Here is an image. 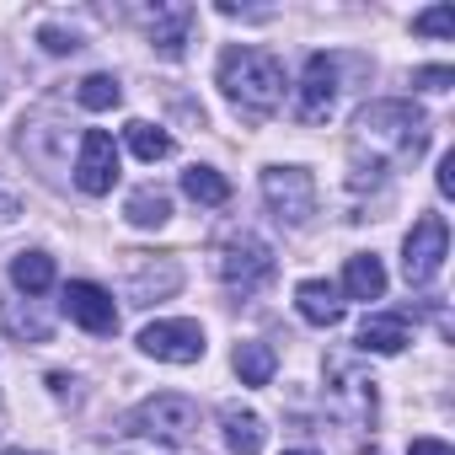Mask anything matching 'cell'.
Listing matches in <instances>:
<instances>
[{"mask_svg":"<svg viewBox=\"0 0 455 455\" xmlns=\"http://www.w3.org/2000/svg\"><path fill=\"white\" fill-rule=\"evenodd\" d=\"M407 343H412L407 316H364V327H359V348L364 354H402Z\"/></svg>","mask_w":455,"mask_h":455,"instance_id":"obj_16","label":"cell"},{"mask_svg":"<svg viewBox=\"0 0 455 455\" xmlns=\"http://www.w3.org/2000/svg\"><path fill=\"white\" fill-rule=\"evenodd\" d=\"M177 284H182V268H177V263H172L161 279H156L145 263H134V274H129V300H134V306H150L156 295H172Z\"/></svg>","mask_w":455,"mask_h":455,"instance_id":"obj_21","label":"cell"},{"mask_svg":"<svg viewBox=\"0 0 455 455\" xmlns=\"http://www.w3.org/2000/svg\"><path fill=\"white\" fill-rule=\"evenodd\" d=\"M182 193H188L193 204H209V209H220L225 198H231V182H225L214 166H188V172H182Z\"/></svg>","mask_w":455,"mask_h":455,"instance_id":"obj_19","label":"cell"},{"mask_svg":"<svg viewBox=\"0 0 455 455\" xmlns=\"http://www.w3.org/2000/svg\"><path fill=\"white\" fill-rule=\"evenodd\" d=\"M65 316H70L76 327L97 332V338L118 332V306H113V295H108L102 284H92V279H70V284H65Z\"/></svg>","mask_w":455,"mask_h":455,"instance_id":"obj_10","label":"cell"},{"mask_svg":"<svg viewBox=\"0 0 455 455\" xmlns=\"http://www.w3.org/2000/svg\"><path fill=\"white\" fill-rule=\"evenodd\" d=\"M343 295H348V300H380V295H386V268H380L375 252L348 258V268H343Z\"/></svg>","mask_w":455,"mask_h":455,"instance_id":"obj_15","label":"cell"},{"mask_svg":"<svg viewBox=\"0 0 455 455\" xmlns=\"http://www.w3.org/2000/svg\"><path fill=\"white\" fill-rule=\"evenodd\" d=\"M113 182H118V145L108 129H86L81 150H76V188L102 198V193H113Z\"/></svg>","mask_w":455,"mask_h":455,"instance_id":"obj_9","label":"cell"},{"mask_svg":"<svg viewBox=\"0 0 455 455\" xmlns=\"http://www.w3.org/2000/svg\"><path fill=\"white\" fill-rule=\"evenodd\" d=\"M140 354L161 359V364H198L204 359V327L188 322V316H172V322H150L140 332Z\"/></svg>","mask_w":455,"mask_h":455,"instance_id":"obj_7","label":"cell"},{"mask_svg":"<svg viewBox=\"0 0 455 455\" xmlns=\"http://www.w3.org/2000/svg\"><path fill=\"white\" fill-rule=\"evenodd\" d=\"M295 306H300V316H306L311 327H338V322H343V300H338V290H332L327 279H306V284L295 290Z\"/></svg>","mask_w":455,"mask_h":455,"instance_id":"obj_14","label":"cell"},{"mask_svg":"<svg viewBox=\"0 0 455 455\" xmlns=\"http://www.w3.org/2000/svg\"><path fill=\"white\" fill-rule=\"evenodd\" d=\"M12 284H17L22 295L54 290V258H49V252H17V258H12Z\"/></svg>","mask_w":455,"mask_h":455,"instance_id":"obj_18","label":"cell"},{"mask_svg":"<svg viewBox=\"0 0 455 455\" xmlns=\"http://www.w3.org/2000/svg\"><path fill=\"white\" fill-rule=\"evenodd\" d=\"M6 455H28V450H6Z\"/></svg>","mask_w":455,"mask_h":455,"instance_id":"obj_31","label":"cell"},{"mask_svg":"<svg viewBox=\"0 0 455 455\" xmlns=\"http://www.w3.org/2000/svg\"><path fill=\"white\" fill-rule=\"evenodd\" d=\"M327 380H338V386H332V402L348 407V423H354V428H370V423H375V380H364L348 359H332V364H327Z\"/></svg>","mask_w":455,"mask_h":455,"instance_id":"obj_11","label":"cell"},{"mask_svg":"<svg viewBox=\"0 0 455 455\" xmlns=\"http://www.w3.org/2000/svg\"><path fill=\"white\" fill-rule=\"evenodd\" d=\"M124 140H129V150H134L140 161H166V156H172V134L156 129V124H145V118H134V124L124 129Z\"/></svg>","mask_w":455,"mask_h":455,"instance_id":"obj_22","label":"cell"},{"mask_svg":"<svg viewBox=\"0 0 455 455\" xmlns=\"http://www.w3.org/2000/svg\"><path fill=\"white\" fill-rule=\"evenodd\" d=\"M263 198H268L279 225L300 231V225L316 214V177L306 166H268L263 172Z\"/></svg>","mask_w":455,"mask_h":455,"instance_id":"obj_5","label":"cell"},{"mask_svg":"<svg viewBox=\"0 0 455 455\" xmlns=\"http://www.w3.org/2000/svg\"><path fill=\"white\" fill-rule=\"evenodd\" d=\"M38 38H44L49 54H76V49H81V38H76V33H60V28H44Z\"/></svg>","mask_w":455,"mask_h":455,"instance_id":"obj_27","label":"cell"},{"mask_svg":"<svg viewBox=\"0 0 455 455\" xmlns=\"http://www.w3.org/2000/svg\"><path fill=\"white\" fill-rule=\"evenodd\" d=\"M412 86H423V92H450V86H455V70H450V65H428V70L412 76Z\"/></svg>","mask_w":455,"mask_h":455,"instance_id":"obj_25","label":"cell"},{"mask_svg":"<svg viewBox=\"0 0 455 455\" xmlns=\"http://www.w3.org/2000/svg\"><path fill=\"white\" fill-rule=\"evenodd\" d=\"M274 370H279V359H274L268 343H236V375H242V386H268Z\"/></svg>","mask_w":455,"mask_h":455,"instance_id":"obj_20","label":"cell"},{"mask_svg":"<svg viewBox=\"0 0 455 455\" xmlns=\"http://www.w3.org/2000/svg\"><path fill=\"white\" fill-rule=\"evenodd\" d=\"M412 33H423V38H450V33H455V6L418 12V17H412Z\"/></svg>","mask_w":455,"mask_h":455,"instance_id":"obj_24","label":"cell"},{"mask_svg":"<svg viewBox=\"0 0 455 455\" xmlns=\"http://www.w3.org/2000/svg\"><path fill=\"white\" fill-rule=\"evenodd\" d=\"M76 102H81V108H92V113H108V108H118V102H124V86H118L113 76H86V81L76 86Z\"/></svg>","mask_w":455,"mask_h":455,"instance_id":"obj_23","label":"cell"},{"mask_svg":"<svg viewBox=\"0 0 455 455\" xmlns=\"http://www.w3.org/2000/svg\"><path fill=\"white\" fill-rule=\"evenodd\" d=\"M284 455H316V450H284Z\"/></svg>","mask_w":455,"mask_h":455,"instance_id":"obj_30","label":"cell"},{"mask_svg":"<svg viewBox=\"0 0 455 455\" xmlns=\"http://www.w3.org/2000/svg\"><path fill=\"white\" fill-rule=\"evenodd\" d=\"M129 428H140V434H150V444H182V439H193V428H198V402L193 396H182V391H161V396H145L134 412H129Z\"/></svg>","mask_w":455,"mask_h":455,"instance_id":"obj_3","label":"cell"},{"mask_svg":"<svg viewBox=\"0 0 455 455\" xmlns=\"http://www.w3.org/2000/svg\"><path fill=\"white\" fill-rule=\"evenodd\" d=\"M428 150V113L412 102H364L354 113V182L370 172V182H380L391 166H407Z\"/></svg>","mask_w":455,"mask_h":455,"instance_id":"obj_1","label":"cell"},{"mask_svg":"<svg viewBox=\"0 0 455 455\" xmlns=\"http://www.w3.org/2000/svg\"><path fill=\"white\" fill-rule=\"evenodd\" d=\"M444 258H450V225H444V214H423L412 231H407V242H402V274H407V284H434L439 279V268H444Z\"/></svg>","mask_w":455,"mask_h":455,"instance_id":"obj_6","label":"cell"},{"mask_svg":"<svg viewBox=\"0 0 455 455\" xmlns=\"http://www.w3.org/2000/svg\"><path fill=\"white\" fill-rule=\"evenodd\" d=\"M124 214L140 225V231H156V225H166V220H172V193H166V188H156V182H145V188H134V193H129Z\"/></svg>","mask_w":455,"mask_h":455,"instance_id":"obj_17","label":"cell"},{"mask_svg":"<svg viewBox=\"0 0 455 455\" xmlns=\"http://www.w3.org/2000/svg\"><path fill=\"white\" fill-rule=\"evenodd\" d=\"M220 423H225V444H231V455H258L263 439H268L263 418H258L252 407H236V402L220 412Z\"/></svg>","mask_w":455,"mask_h":455,"instance_id":"obj_13","label":"cell"},{"mask_svg":"<svg viewBox=\"0 0 455 455\" xmlns=\"http://www.w3.org/2000/svg\"><path fill=\"white\" fill-rule=\"evenodd\" d=\"M412 455H455L444 439H412Z\"/></svg>","mask_w":455,"mask_h":455,"instance_id":"obj_29","label":"cell"},{"mask_svg":"<svg viewBox=\"0 0 455 455\" xmlns=\"http://www.w3.org/2000/svg\"><path fill=\"white\" fill-rule=\"evenodd\" d=\"M145 33H150V49L161 60H182L188 44H193V6H156V12H145Z\"/></svg>","mask_w":455,"mask_h":455,"instance_id":"obj_12","label":"cell"},{"mask_svg":"<svg viewBox=\"0 0 455 455\" xmlns=\"http://www.w3.org/2000/svg\"><path fill=\"white\" fill-rule=\"evenodd\" d=\"M6 322H12V332H28L33 343H44V338H49V322H44V316H33V311H28V316H22V311H6Z\"/></svg>","mask_w":455,"mask_h":455,"instance_id":"obj_26","label":"cell"},{"mask_svg":"<svg viewBox=\"0 0 455 455\" xmlns=\"http://www.w3.org/2000/svg\"><path fill=\"white\" fill-rule=\"evenodd\" d=\"M439 193H444V198L455 193V156H444V161H439Z\"/></svg>","mask_w":455,"mask_h":455,"instance_id":"obj_28","label":"cell"},{"mask_svg":"<svg viewBox=\"0 0 455 455\" xmlns=\"http://www.w3.org/2000/svg\"><path fill=\"white\" fill-rule=\"evenodd\" d=\"M284 86H290V81H284V65H279L268 49L236 44V49L220 54V92L231 97V108H236L242 118H252V124H263V118L279 113Z\"/></svg>","mask_w":455,"mask_h":455,"instance_id":"obj_2","label":"cell"},{"mask_svg":"<svg viewBox=\"0 0 455 455\" xmlns=\"http://www.w3.org/2000/svg\"><path fill=\"white\" fill-rule=\"evenodd\" d=\"M338 108V60L332 54H311L300 70V97H295V118L300 124H327Z\"/></svg>","mask_w":455,"mask_h":455,"instance_id":"obj_8","label":"cell"},{"mask_svg":"<svg viewBox=\"0 0 455 455\" xmlns=\"http://www.w3.org/2000/svg\"><path fill=\"white\" fill-rule=\"evenodd\" d=\"M214 274L231 284V290L252 295V290H263V284L274 279V247H268L263 236L242 231V236H231V242L214 252Z\"/></svg>","mask_w":455,"mask_h":455,"instance_id":"obj_4","label":"cell"}]
</instances>
